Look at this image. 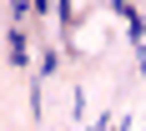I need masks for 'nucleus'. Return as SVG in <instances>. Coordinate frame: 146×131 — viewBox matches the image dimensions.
<instances>
[{"label":"nucleus","instance_id":"1","mask_svg":"<svg viewBox=\"0 0 146 131\" xmlns=\"http://www.w3.org/2000/svg\"><path fill=\"white\" fill-rule=\"evenodd\" d=\"M5 56H10V66H25V61H30L25 35H20V30H10V35H5Z\"/></svg>","mask_w":146,"mask_h":131},{"label":"nucleus","instance_id":"2","mask_svg":"<svg viewBox=\"0 0 146 131\" xmlns=\"http://www.w3.org/2000/svg\"><path fill=\"white\" fill-rule=\"evenodd\" d=\"M30 5H35V10H45V5H50V0H30Z\"/></svg>","mask_w":146,"mask_h":131}]
</instances>
